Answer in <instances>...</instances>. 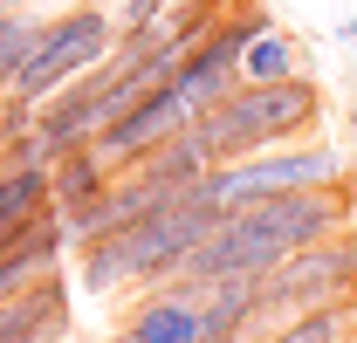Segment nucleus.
<instances>
[{
	"mask_svg": "<svg viewBox=\"0 0 357 343\" xmlns=\"http://www.w3.org/2000/svg\"><path fill=\"white\" fill-rule=\"evenodd\" d=\"M351 227V199L344 185H303V192H282V199H261V206H241V213H220L206 227V241L178 261V282H227V275H255L261 282L268 268H282L289 254H303L316 241L344 234Z\"/></svg>",
	"mask_w": 357,
	"mask_h": 343,
	"instance_id": "f257e3e1",
	"label": "nucleus"
},
{
	"mask_svg": "<svg viewBox=\"0 0 357 343\" xmlns=\"http://www.w3.org/2000/svg\"><path fill=\"white\" fill-rule=\"evenodd\" d=\"M213 220L220 213L206 199H192V185H185L172 206L131 220V227H110V234H89L83 241V289L89 296H117V289H151V282L178 275V261L206 241Z\"/></svg>",
	"mask_w": 357,
	"mask_h": 343,
	"instance_id": "f03ea898",
	"label": "nucleus"
},
{
	"mask_svg": "<svg viewBox=\"0 0 357 343\" xmlns=\"http://www.w3.org/2000/svg\"><path fill=\"white\" fill-rule=\"evenodd\" d=\"M323 124V89L310 76H282V83H234L206 110L192 117L206 158L227 165V158H248V151H268V144H296Z\"/></svg>",
	"mask_w": 357,
	"mask_h": 343,
	"instance_id": "7ed1b4c3",
	"label": "nucleus"
},
{
	"mask_svg": "<svg viewBox=\"0 0 357 343\" xmlns=\"http://www.w3.org/2000/svg\"><path fill=\"white\" fill-rule=\"evenodd\" d=\"M303 185H344V151L337 144H268L248 158L206 165L192 178V199H206L213 213H241V206H261Z\"/></svg>",
	"mask_w": 357,
	"mask_h": 343,
	"instance_id": "20e7f679",
	"label": "nucleus"
},
{
	"mask_svg": "<svg viewBox=\"0 0 357 343\" xmlns=\"http://www.w3.org/2000/svg\"><path fill=\"white\" fill-rule=\"evenodd\" d=\"M110 55H117V14L76 0L69 14L42 21V35H35V48H28V62H21V76H14L7 96H21V103L42 110L55 89H69L76 76H89V69H103Z\"/></svg>",
	"mask_w": 357,
	"mask_h": 343,
	"instance_id": "39448f33",
	"label": "nucleus"
},
{
	"mask_svg": "<svg viewBox=\"0 0 357 343\" xmlns=\"http://www.w3.org/2000/svg\"><path fill=\"white\" fill-rule=\"evenodd\" d=\"M357 282V234H330V241H316L303 254H289L282 268H268L261 275V296H255V337L275 330V323H289V316H303L316 302H337L344 289Z\"/></svg>",
	"mask_w": 357,
	"mask_h": 343,
	"instance_id": "423d86ee",
	"label": "nucleus"
},
{
	"mask_svg": "<svg viewBox=\"0 0 357 343\" xmlns=\"http://www.w3.org/2000/svg\"><path fill=\"white\" fill-rule=\"evenodd\" d=\"M268 28H275V21H268L261 7H255V0H241L234 14H220L199 42L178 55L172 83H178V96L192 103V117H206L227 89L241 83V55H248V48H255V35H268Z\"/></svg>",
	"mask_w": 357,
	"mask_h": 343,
	"instance_id": "0eeeda50",
	"label": "nucleus"
},
{
	"mask_svg": "<svg viewBox=\"0 0 357 343\" xmlns=\"http://www.w3.org/2000/svg\"><path fill=\"white\" fill-rule=\"evenodd\" d=\"M185 124H192V103H185V96H178V83L165 76V83L144 89V96H137V103L117 117V124L96 130V151L110 158V172H131L137 158H151L158 144H172Z\"/></svg>",
	"mask_w": 357,
	"mask_h": 343,
	"instance_id": "6e6552de",
	"label": "nucleus"
},
{
	"mask_svg": "<svg viewBox=\"0 0 357 343\" xmlns=\"http://www.w3.org/2000/svg\"><path fill=\"white\" fill-rule=\"evenodd\" d=\"M76 247V234H69V220L62 213H42L14 247H0V302L28 296L35 282H48V275H62V254Z\"/></svg>",
	"mask_w": 357,
	"mask_h": 343,
	"instance_id": "1a4fd4ad",
	"label": "nucleus"
},
{
	"mask_svg": "<svg viewBox=\"0 0 357 343\" xmlns=\"http://www.w3.org/2000/svg\"><path fill=\"white\" fill-rule=\"evenodd\" d=\"M124 330H131L137 343H199V289L178 282V275L151 282V289L137 296V309H131Z\"/></svg>",
	"mask_w": 357,
	"mask_h": 343,
	"instance_id": "9d476101",
	"label": "nucleus"
},
{
	"mask_svg": "<svg viewBox=\"0 0 357 343\" xmlns=\"http://www.w3.org/2000/svg\"><path fill=\"white\" fill-rule=\"evenodd\" d=\"M255 275H227V282H199V343H255Z\"/></svg>",
	"mask_w": 357,
	"mask_h": 343,
	"instance_id": "9b49d317",
	"label": "nucleus"
},
{
	"mask_svg": "<svg viewBox=\"0 0 357 343\" xmlns=\"http://www.w3.org/2000/svg\"><path fill=\"white\" fill-rule=\"evenodd\" d=\"M42 213H55L48 165H0V247H14Z\"/></svg>",
	"mask_w": 357,
	"mask_h": 343,
	"instance_id": "f8f14e48",
	"label": "nucleus"
},
{
	"mask_svg": "<svg viewBox=\"0 0 357 343\" xmlns=\"http://www.w3.org/2000/svg\"><path fill=\"white\" fill-rule=\"evenodd\" d=\"M48 178H55V213H83V206H96L103 192H110V158L96 151V144H76V151H62L55 165H48Z\"/></svg>",
	"mask_w": 357,
	"mask_h": 343,
	"instance_id": "ddd939ff",
	"label": "nucleus"
},
{
	"mask_svg": "<svg viewBox=\"0 0 357 343\" xmlns=\"http://www.w3.org/2000/svg\"><path fill=\"white\" fill-rule=\"evenodd\" d=\"M344 296L337 302H316V309H303V316H289V323H275V330H261L255 343H344Z\"/></svg>",
	"mask_w": 357,
	"mask_h": 343,
	"instance_id": "4468645a",
	"label": "nucleus"
},
{
	"mask_svg": "<svg viewBox=\"0 0 357 343\" xmlns=\"http://www.w3.org/2000/svg\"><path fill=\"white\" fill-rule=\"evenodd\" d=\"M282 76H303V48L289 42L282 28L255 35V48L241 55V83H282Z\"/></svg>",
	"mask_w": 357,
	"mask_h": 343,
	"instance_id": "2eb2a0df",
	"label": "nucleus"
},
{
	"mask_svg": "<svg viewBox=\"0 0 357 343\" xmlns=\"http://www.w3.org/2000/svg\"><path fill=\"white\" fill-rule=\"evenodd\" d=\"M35 35H42V21H35V14H21V7H7V14H0V96L14 89V76H21V62H28Z\"/></svg>",
	"mask_w": 357,
	"mask_h": 343,
	"instance_id": "dca6fc26",
	"label": "nucleus"
},
{
	"mask_svg": "<svg viewBox=\"0 0 357 343\" xmlns=\"http://www.w3.org/2000/svg\"><path fill=\"white\" fill-rule=\"evenodd\" d=\"M110 14H117V48H131V42H151L165 28L172 0H110Z\"/></svg>",
	"mask_w": 357,
	"mask_h": 343,
	"instance_id": "f3484780",
	"label": "nucleus"
},
{
	"mask_svg": "<svg viewBox=\"0 0 357 343\" xmlns=\"http://www.w3.org/2000/svg\"><path fill=\"white\" fill-rule=\"evenodd\" d=\"M69 337V323H62V330H42V337H28V343H62Z\"/></svg>",
	"mask_w": 357,
	"mask_h": 343,
	"instance_id": "a211bd4d",
	"label": "nucleus"
},
{
	"mask_svg": "<svg viewBox=\"0 0 357 343\" xmlns=\"http://www.w3.org/2000/svg\"><path fill=\"white\" fill-rule=\"evenodd\" d=\"M110 343H137V337H131V330H117V337H110Z\"/></svg>",
	"mask_w": 357,
	"mask_h": 343,
	"instance_id": "6ab92c4d",
	"label": "nucleus"
},
{
	"mask_svg": "<svg viewBox=\"0 0 357 343\" xmlns=\"http://www.w3.org/2000/svg\"><path fill=\"white\" fill-rule=\"evenodd\" d=\"M7 7H21V0H0V14H7Z\"/></svg>",
	"mask_w": 357,
	"mask_h": 343,
	"instance_id": "aec40b11",
	"label": "nucleus"
},
{
	"mask_svg": "<svg viewBox=\"0 0 357 343\" xmlns=\"http://www.w3.org/2000/svg\"><path fill=\"white\" fill-rule=\"evenodd\" d=\"M83 7H110V0H83Z\"/></svg>",
	"mask_w": 357,
	"mask_h": 343,
	"instance_id": "412c9836",
	"label": "nucleus"
}]
</instances>
